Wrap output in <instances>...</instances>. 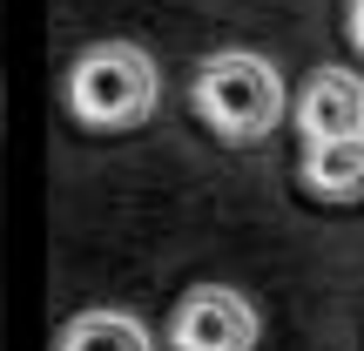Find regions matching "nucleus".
Instances as JSON below:
<instances>
[{
  "instance_id": "obj_6",
  "label": "nucleus",
  "mask_w": 364,
  "mask_h": 351,
  "mask_svg": "<svg viewBox=\"0 0 364 351\" xmlns=\"http://www.w3.org/2000/svg\"><path fill=\"white\" fill-rule=\"evenodd\" d=\"M54 351H156V331L135 311H115V304H95V311H75L61 325Z\"/></svg>"
},
{
  "instance_id": "obj_7",
  "label": "nucleus",
  "mask_w": 364,
  "mask_h": 351,
  "mask_svg": "<svg viewBox=\"0 0 364 351\" xmlns=\"http://www.w3.org/2000/svg\"><path fill=\"white\" fill-rule=\"evenodd\" d=\"M344 41L351 54H364V0H344Z\"/></svg>"
},
{
  "instance_id": "obj_1",
  "label": "nucleus",
  "mask_w": 364,
  "mask_h": 351,
  "mask_svg": "<svg viewBox=\"0 0 364 351\" xmlns=\"http://www.w3.org/2000/svg\"><path fill=\"white\" fill-rule=\"evenodd\" d=\"M162 108V68L149 48L135 41H95V48L75 54L68 68V115L95 135H122L142 129Z\"/></svg>"
},
{
  "instance_id": "obj_3",
  "label": "nucleus",
  "mask_w": 364,
  "mask_h": 351,
  "mask_svg": "<svg viewBox=\"0 0 364 351\" xmlns=\"http://www.w3.org/2000/svg\"><path fill=\"white\" fill-rule=\"evenodd\" d=\"M162 338H169V351H257L263 318H257V304L243 290L196 284V290H182V304L169 311Z\"/></svg>"
},
{
  "instance_id": "obj_2",
  "label": "nucleus",
  "mask_w": 364,
  "mask_h": 351,
  "mask_svg": "<svg viewBox=\"0 0 364 351\" xmlns=\"http://www.w3.org/2000/svg\"><path fill=\"white\" fill-rule=\"evenodd\" d=\"M196 115H203V129L216 135V142H263V135L277 129V122L290 115V88L284 75H277L270 54L257 48H223L209 54L203 68H196V88H189Z\"/></svg>"
},
{
  "instance_id": "obj_4",
  "label": "nucleus",
  "mask_w": 364,
  "mask_h": 351,
  "mask_svg": "<svg viewBox=\"0 0 364 351\" xmlns=\"http://www.w3.org/2000/svg\"><path fill=\"white\" fill-rule=\"evenodd\" d=\"M290 122H297L304 149H311V142H344V135H364V75H351V68H317V75L297 88Z\"/></svg>"
},
{
  "instance_id": "obj_5",
  "label": "nucleus",
  "mask_w": 364,
  "mask_h": 351,
  "mask_svg": "<svg viewBox=\"0 0 364 351\" xmlns=\"http://www.w3.org/2000/svg\"><path fill=\"white\" fill-rule=\"evenodd\" d=\"M304 189L317 203H364V135L304 149Z\"/></svg>"
}]
</instances>
